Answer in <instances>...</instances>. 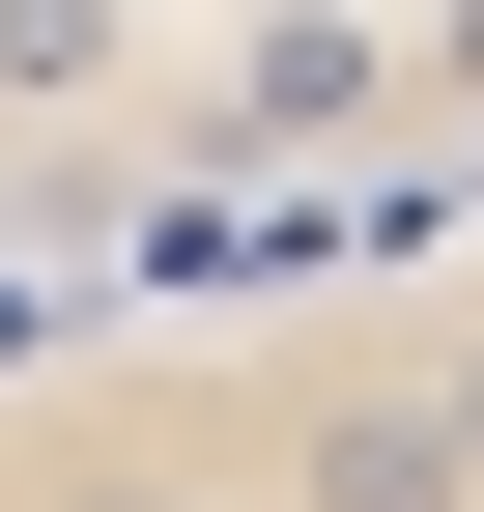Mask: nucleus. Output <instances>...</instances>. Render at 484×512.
Here are the masks:
<instances>
[{
	"label": "nucleus",
	"instance_id": "2",
	"mask_svg": "<svg viewBox=\"0 0 484 512\" xmlns=\"http://www.w3.org/2000/svg\"><path fill=\"white\" fill-rule=\"evenodd\" d=\"M257 512H484V484H456L428 370H314V399H285V456H257Z\"/></svg>",
	"mask_w": 484,
	"mask_h": 512
},
{
	"label": "nucleus",
	"instance_id": "3",
	"mask_svg": "<svg viewBox=\"0 0 484 512\" xmlns=\"http://www.w3.org/2000/svg\"><path fill=\"white\" fill-rule=\"evenodd\" d=\"M143 86V0H0V143H86Z\"/></svg>",
	"mask_w": 484,
	"mask_h": 512
},
{
	"label": "nucleus",
	"instance_id": "5",
	"mask_svg": "<svg viewBox=\"0 0 484 512\" xmlns=\"http://www.w3.org/2000/svg\"><path fill=\"white\" fill-rule=\"evenodd\" d=\"M399 114H484V0H428V29H399Z\"/></svg>",
	"mask_w": 484,
	"mask_h": 512
},
{
	"label": "nucleus",
	"instance_id": "6",
	"mask_svg": "<svg viewBox=\"0 0 484 512\" xmlns=\"http://www.w3.org/2000/svg\"><path fill=\"white\" fill-rule=\"evenodd\" d=\"M428 427H456V484H484V342H428Z\"/></svg>",
	"mask_w": 484,
	"mask_h": 512
},
{
	"label": "nucleus",
	"instance_id": "4",
	"mask_svg": "<svg viewBox=\"0 0 484 512\" xmlns=\"http://www.w3.org/2000/svg\"><path fill=\"white\" fill-rule=\"evenodd\" d=\"M29 512H257V484H228V456H57Z\"/></svg>",
	"mask_w": 484,
	"mask_h": 512
},
{
	"label": "nucleus",
	"instance_id": "1",
	"mask_svg": "<svg viewBox=\"0 0 484 512\" xmlns=\"http://www.w3.org/2000/svg\"><path fill=\"white\" fill-rule=\"evenodd\" d=\"M371 114H399V29H371V0H257L228 86H200V143H228V171H342Z\"/></svg>",
	"mask_w": 484,
	"mask_h": 512
}]
</instances>
